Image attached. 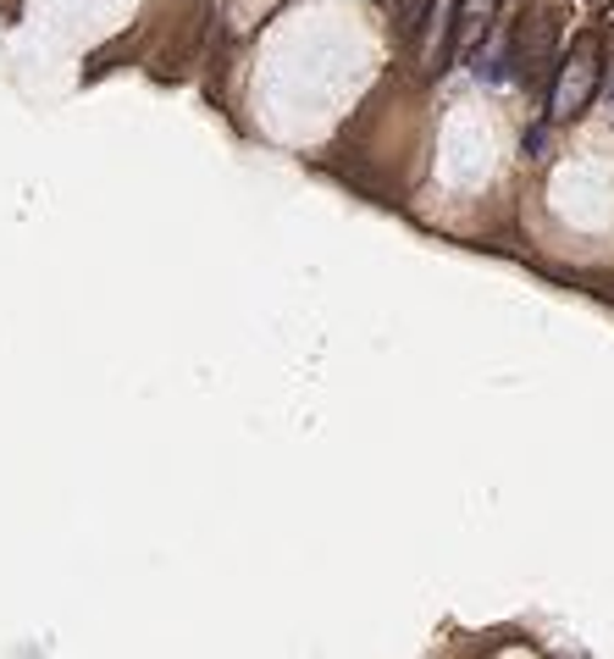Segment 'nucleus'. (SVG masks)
Masks as SVG:
<instances>
[{
    "mask_svg": "<svg viewBox=\"0 0 614 659\" xmlns=\"http://www.w3.org/2000/svg\"><path fill=\"white\" fill-rule=\"evenodd\" d=\"M597 78H603V45H597V34H581L570 45V56L559 62V78H553V95H548V117L553 123L581 117L592 106V95H597Z\"/></svg>",
    "mask_w": 614,
    "mask_h": 659,
    "instance_id": "obj_1",
    "label": "nucleus"
},
{
    "mask_svg": "<svg viewBox=\"0 0 614 659\" xmlns=\"http://www.w3.org/2000/svg\"><path fill=\"white\" fill-rule=\"evenodd\" d=\"M421 40H415V67L421 78H437L454 56V34H459V0H432V12L421 18Z\"/></svg>",
    "mask_w": 614,
    "mask_h": 659,
    "instance_id": "obj_2",
    "label": "nucleus"
},
{
    "mask_svg": "<svg viewBox=\"0 0 614 659\" xmlns=\"http://www.w3.org/2000/svg\"><path fill=\"white\" fill-rule=\"evenodd\" d=\"M553 34H559L553 12H537V18H526V29H520V45H515V67H520V78H526V84H531V78H542V67L553 62Z\"/></svg>",
    "mask_w": 614,
    "mask_h": 659,
    "instance_id": "obj_3",
    "label": "nucleus"
},
{
    "mask_svg": "<svg viewBox=\"0 0 614 659\" xmlns=\"http://www.w3.org/2000/svg\"><path fill=\"white\" fill-rule=\"evenodd\" d=\"M493 18H498V0H465V7H459V34L476 40V34L493 29Z\"/></svg>",
    "mask_w": 614,
    "mask_h": 659,
    "instance_id": "obj_4",
    "label": "nucleus"
},
{
    "mask_svg": "<svg viewBox=\"0 0 614 659\" xmlns=\"http://www.w3.org/2000/svg\"><path fill=\"white\" fill-rule=\"evenodd\" d=\"M608 100H614V73H608Z\"/></svg>",
    "mask_w": 614,
    "mask_h": 659,
    "instance_id": "obj_5",
    "label": "nucleus"
}]
</instances>
